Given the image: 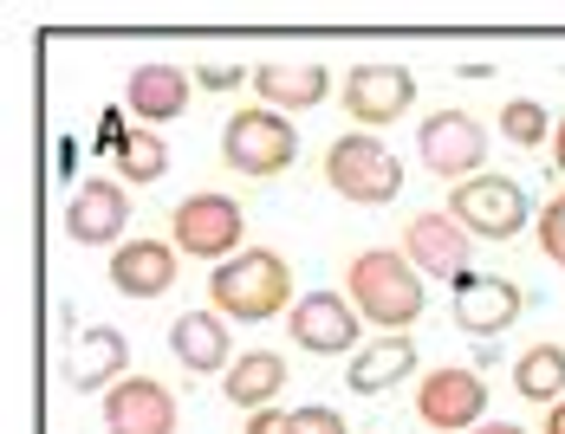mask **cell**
<instances>
[{
    "instance_id": "6da1fadb",
    "label": "cell",
    "mask_w": 565,
    "mask_h": 434,
    "mask_svg": "<svg viewBox=\"0 0 565 434\" xmlns=\"http://www.w3.org/2000/svg\"><path fill=\"white\" fill-rule=\"evenodd\" d=\"M344 299L358 305L364 325H377L384 337H403V330L423 318L429 292H423V272L409 267L391 247H364L351 267H344Z\"/></svg>"
},
{
    "instance_id": "7a4b0ae2",
    "label": "cell",
    "mask_w": 565,
    "mask_h": 434,
    "mask_svg": "<svg viewBox=\"0 0 565 434\" xmlns=\"http://www.w3.org/2000/svg\"><path fill=\"white\" fill-rule=\"evenodd\" d=\"M209 299L234 325H267V318H280L286 299H292V267L274 247H241L234 260H222L209 272Z\"/></svg>"
},
{
    "instance_id": "3957f363",
    "label": "cell",
    "mask_w": 565,
    "mask_h": 434,
    "mask_svg": "<svg viewBox=\"0 0 565 434\" xmlns=\"http://www.w3.org/2000/svg\"><path fill=\"white\" fill-rule=\"evenodd\" d=\"M222 163L234 175H247V182H274L286 169L299 163V130H292V117L267 105H247L234 110L222 123Z\"/></svg>"
},
{
    "instance_id": "277c9868",
    "label": "cell",
    "mask_w": 565,
    "mask_h": 434,
    "mask_svg": "<svg viewBox=\"0 0 565 434\" xmlns=\"http://www.w3.org/2000/svg\"><path fill=\"white\" fill-rule=\"evenodd\" d=\"M326 188H339V202H358V208H384L403 195V163L384 137L351 130V137H332L326 150Z\"/></svg>"
},
{
    "instance_id": "5b68a950",
    "label": "cell",
    "mask_w": 565,
    "mask_h": 434,
    "mask_svg": "<svg viewBox=\"0 0 565 434\" xmlns=\"http://www.w3.org/2000/svg\"><path fill=\"white\" fill-rule=\"evenodd\" d=\"M170 240H175V253L222 267V260H234V253H241V240H247V215H241V202H234V195H222V188H202V195L175 202Z\"/></svg>"
},
{
    "instance_id": "8992f818",
    "label": "cell",
    "mask_w": 565,
    "mask_h": 434,
    "mask_svg": "<svg viewBox=\"0 0 565 434\" xmlns=\"http://www.w3.org/2000/svg\"><path fill=\"white\" fill-rule=\"evenodd\" d=\"M449 215L468 227V240H513L526 220H533V202H526V188L513 182V175H475V182H455L449 188Z\"/></svg>"
},
{
    "instance_id": "52a82bcc",
    "label": "cell",
    "mask_w": 565,
    "mask_h": 434,
    "mask_svg": "<svg viewBox=\"0 0 565 434\" xmlns=\"http://www.w3.org/2000/svg\"><path fill=\"white\" fill-rule=\"evenodd\" d=\"M416 156L443 182H475L481 163H488V130H481L475 110H429L416 123Z\"/></svg>"
},
{
    "instance_id": "ba28073f",
    "label": "cell",
    "mask_w": 565,
    "mask_h": 434,
    "mask_svg": "<svg viewBox=\"0 0 565 434\" xmlns=\"http://www.w3.org/2000/svg\"><path fill=\"white\" fill-rule=\"evenodd\" d=\"M416 422L436 434H475L488 422V382L481 370H461V364H443L416 382Z\"/></svg>"
},
{
    "instance_id": "9c48e42d",
    "label": "cell",
    "mask_w": 565,
    "mask_h": 434,
    "mask_svg": "<svg viewBox=\"0 0 565 434\" xmlns=\"http://www.w3.org/2000/svg\"><path fill=\"white\" fill-rule=\"evenodd\" d=\"M286 330L312 357H358L364 350V318H358V305L344 292H306V299H292Z\"/></svg>"
},
{
    "instance_id": "30bf717a",
    "label": "cell",
    "mask_w": 565,
    "mask_h": 434,
    "mask_svg": "<svg viewBox=\"0 0 565 434\" xmlns=\"http://www.w3.org/2000/svg\"><path fill=\"white\" fill-rule=\"evenodd\" d=\"M344 110H351V123L358 130H384L396 117H409L416 105V78H409V65H377V58H364V65H351L339 85Z\"/></svg>"
},
{
    "instance_id": "8fae6325",
    "label": "cell",
    "mask_w": 565,
    "mask_h": 434,
    "mask_svg": "<svg viewBox=\"0 0 565 434\" xmlns=\"http://www.w3.org/2000/svg\"><path fill=\"white\" fill-rule=\"evenodd\" d=\"M468 227L449 215V208H429L403 227V260L429 279H468Z\"/></svg>"
},
{
    "instance_id": "7c38bea8",
    "label": "cell",
    "mask_w": 565,
    "mask_h": 434,
    "mask_svg": "<svg viewBox=\"0 0 565 434\" xmlns=\"http://www.w3.org/2000/svg\"><path fill=\"white\" fill-rule=\"evenodd\" d=\"M124 227H130V195H124V182L111 175H92V182H78V195H72V208H65V234L78 240V247H124Z\"/></svg>"
},
{
    "instance_id": "4fadbf2b",
    "label": "cell",
    "mask_w": 565,
    "mask_h": 434,
    "mask_svg": "<svg viewBox=\"0 0 565 434\" xmlns=\"http://www.w3.org/2000/svg\"><path fill=\"white\" fill-rule=\"evenodd\" d=\"M105 434H175V395L157 377H124L105 389Z\"/></svg>"
},
{
    "instance_id": "5bb4252c",
    "label": "cell",
    "mask_w": 565,
    "mask_h": 434,
    "mask_svg": "<svg viewBox=\"0 0 565 434\" xmlns=\"http://www.w3.org/2000/svg\"><path fill=\"white\" fill-rule=\"evenodd\" d=\"M520 312H526V292L513 279H475V272L455 279V325L468 337H501L520 325Z\"/></svg>"
},
{
    "instance_id": "9a60e30c",
    "label": "cell",
    "mask_w": 565,
    "mask_h": 434,
    "mask_svg": "<svg viewBox=\"0 0 565 434\" xmlns=\"http://www.w3.org/2000/svg\"><path fill=\"white\" fill-rule=\"evenodd\" d=\"M254 98L267 110H280V117H292V110H312L332 98V72L319 65V58H306V65H280V58H267V65H254V85H247Z\"/></svg>"
},
{
    "instance_id": "2e32d148",
    "label": "cell",
    "mask_w": 565,
    "mask_h": 434,
    "mask_svg": "<svg viewBox=\"0 0 565 434\" xmlns=\"http://www.w3.org/2000/svg\"><path fill=\"white\" fill-rule=\"evenodd\" d=\"M175 267H182L175 240H124L111 253V285L124 299H163L175 285Z\"/></svg>"
},
{
    "instance_id": "e0dca14e",
    "label": "cell",
    "mask_w": 565,
    "mask_h": 434,
    "mask_svg": "<svg viewBox=\"0 0 565 434\" xmlns=\"http://www.w3.org/2000/svg\"><path fill=\"white\" fill-rule=\"evenodd\" d=\"M170 357L189 370V377H227V357H234V337H227L222 312H182L170 325Z\"/></svg>"
},
{
    "instance_id": "ac0fdd59",
    "label": "cell",
    "mask_w": 565,
    "mask_h": 434,
    "mask_svg": "<svg viewBox=\"0 0 565 434\" xmlns=\"http://www.w3.org/2000/svg\"><path fill=\"white\" fill-rule=\"evenodd\" d=\"M189 98H195V72H182V65H137L130 72V117L143 130L175 123L189 110Z\"/></svg>"
},
{
    "instance_id": "d6986e66",
    "label": "cell",
    "mask_w": 565,
    "mask_h": 434,
    "mask_svg": "<svg viewBox=\"0 0 565 434\" xmlns=\"http://www.w3.org/2000/svg\"><path fill=\"white\" fill-rule=\"evenodd\" d=\"M222 395L234 409H247V415H260V409H274L286 395V357L280 350H247V357H234L222 377Z\"/></svg>"
},
{
    "instance_id": "ffe728a7",
    "label": "cell",
    "mask_w": 565,
    "mask_h": 434,
    "mask_svg": "<svg viewBox=\"0 0 565 434\" xmlns=\"http://www.w3.org/2000/svg\"><path fill=\"white\" fill-rule=\"evenodd\" d=\"M124 364H130L124 330L117 325H92L78 344H72L65 377H72V389H111V382H124Z\"/></svg>"
},
{
    "instance_id": "44dd1931",
    "label": "cell",
    "mask_w": 565,
    "mask_h": 434,
    "mask_svg": "<svg viewBox=\"0 0 565 434\" xmlns=\"http://www.w3.org/2000/svg\"><path fill=\"white\" fill-rule=\"evenodd\" d=\"M409 377H416V344H409V337L364 344V350L351 357V370H344L351 395H391L396 382H409Z\"/></svg>"
},
{
    "instance_id": "7402d4cb",
    "label": "cell",
    "mask_w": 565,
    "mask_h": 434,
    "mask_svg": "<svg viewBox=\"0 0 565 434\" xmlns=\"http://www.w3.org/2000/svg\"><path fill=\"white\" fill-rule=\"evenodd\" d=\"M513 389L526 402H565V344H533L520 364H513Z\"/></svg>"
},
{
    "instance_id": "603a6c76",
    "label": "cell",
    "mask_w": 565,
    "mask_h": 434,
    "mask_svg": "<svg viewBox=\"0 0 565 434\" xmlns=\"http://www.w3.org/2000/svg\"><path fill=\"white\" fill-rule=\"evenodd\" d=\"M117 175L130 182V188H150V182H163L170 175V143L157 137V130H130V137H117Z\"/></svg>"
},
{
    "instance_id": "cb8c5ba5",
    "label": "cell",
    "mask_w": 565,
    "mask_h": 434,
    "mask_svg": "<svg viewBox=\"0 0 565 434\" xmlns=\"http://www.w3.org/2000/svg\"><path fill=\"white\" fill-rule=\"evenodd\" d=\"M546 130H553V123H546V105H540V98H508V105H501V137H508L513 150H540Z\"/></svg>"
},
{
    "instance_id": "d4e9b609",
    "label": "cell",
    "mask_w": 565,
    "mask_h": 434,
    "mask_svg": "<svg viewBox=\"0 0 565 434\" xmlns=\"http://www.w3.org/2000/svg\"><path fill=\"white\" fill-rule=\"evenodd\" d=\"M533 227H540V253L565 272V195H553V202L540 208V220H533Z\"/></svg>"
},
{
    "instance_id": "484cf974",
    "label": "cell",
    "mask_w": 565,
    "mask_h": 434,
    "mask_svg": "<svg viewBox=\"0 0 565 434\" xmlns=\"http://www.w3.org/2000/svg\"><path fill=\"white\" fill-rule=\"evenodd\" d=\"M286 434H351V428H344L339 409H326V402H306V409H292Z\"/></svg>"
},
{
    "instance_id": "4316f807",
    "label": "cell",
    "mask_w": 565,
    "mask_h": 434,
    "mask_svg": "<svg viewBox=\"0 0 565 434\" xmlns=\"http://www.w3.org/2000/svg\"><path fill=\"white\" fill-rule=\"evenodd\" d=\"M234 85H254V72L222 65V58H202V65H195V91H234Z\"/></svg>"
},
{
    "instance_id": "83f0119b",
    "label": "cell",
    "mask_w": 565,
    "mask_h": 434,
    "mask_svg": "<svg viewBox=\"0 0 565 434\" xmlns=\"http://www.w3.org/2000/svg\"><path fill=\"white\" fill-rule=\"evenodd\" d=\"M286 409H260V415H247V434H286Z\"/></svg>"
},
{
    "instance_id": "f1b7e54d",
    "label": "cell",
    "mask_w": 565,
    "mask_h": 434,
    "mask_svg": "<svg viewBox=\"0 0 565 434\" xmlns=\"http://www.w3.org/2000/svg\"><path fill=\"white\" fill-rule=\"evenodd\" d=\"M553 169H559V175H565V117H559V123H553Z\"/></svg>"
},
{
    "instance_id": "f546056e",
    "label": "cell",
    "mask_w": 565,
    "mask_h": 434,
    "mask_svg": "<svg viewBox=\"0 0 565 434\" xmlns=\"http://www.w3.org/2000/svg\"><path fill=\"white\" fill-rule=\"evenodd\" d=\"M546 434H565V402H553V409H546Z\"/></svg>"
},
{
    "instance_id": "4dcf8cb0",
    "label": "cell",
    "mask_w": 565,
    "mask_h": 434,
    "mask_svg": "<svg viewBox=\"0 0 565 434\" xmlns=\"http://www.w3.org/2000/svg\"><path fill=\"white\" fill-rule=\"evenodd\" d=\"M475 434H526V428H513V422H481Z\"/></svg>"
}]
</instances>
